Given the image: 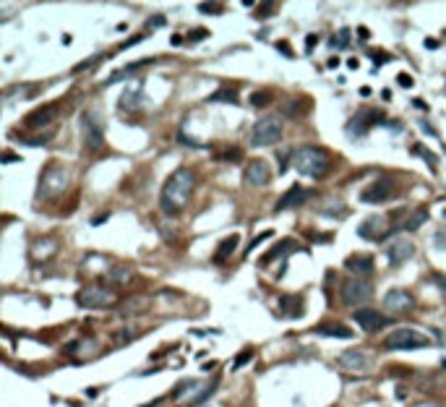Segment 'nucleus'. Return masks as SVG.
Instances as JSON below:
<instances>
[{"mask_svg":"<svg viewBox=\"0 0 446 407\" xmlns=\"http://www.w3.org/2000/svg\"><path fill=\"white\" fill-rule=\"evenodd\" d=\"M347 42H350V31L342 29V31H337L334 37H331V47H347Z\"/></svg>","mask_w":446,"mask_h":407,"instance_id":"30","label":"nucleus"},{"mask_svg":"<svg viewBox=\"0 0 446 407\" xmlns=\"http://www.w3.org/2000/svg\"><path fill=\"white\" fill-rule=\"evenodd\" d=\"M303 107H305V102H303V99H295V102H287V104H284V110H287V112H292V118H297Z\"/></svg>","mask_w":446,"mask_h":407,"instance_id":"33","label":"nucleus"},{"mask_svg":"<svg viewBox=\"0 0 446 407\" xmlns=\"http://www.w3.org/2000/svg\"><path fill=\"white\" fill-rule=\"evenodd\" d=\"M433 282H436L439 290H444V293H446V274H433Z\"/></svg>","mask_w":446,"mask_h":407,"instance_id":"39","label":"nucleus"},{"mask_svg":"<svg viewBox=\"0 0 446 407\" xmlns=\"http://www.w3.org/2000/svg\"><path fill=\"white\" fill-rule=\"evenodd\" d=\"M207 37H209V31H207V29H193V31H191V37H188V42L193 44V42H201V39H207Z\"/></svg>","mask_w":446,"mask_h":407,"instance_id":"35","label":"nucleus"},{"mask_svg":"<svg viewBox=\"0 0 446 407\" xmlns=\"http://www.w3.org/2000/svg\"><path fill=\"white\" fill-rule=\"evenodd\" d=\"M240 157H243V152H240V149H230V152L222 154V162H240Z\"/></svg>","mask_w":446,"mask_h":407,"instance_id":"36","label":"nucleus"},{"mask_svg":"<svg viewBox=\"0 0 446 407\" xmlns=\"http://www.w3.org/2000/svg\"><path fill=\"white\" fill-rule=\"evenodd\" d=\"M426 47L433 50V47H439V42H436V39H426Z\"/></svg>","mask_w":446,"mask_h":407,"instance_id":"48","label":"nucleus"},{"mask_svg":"<svg viewBox=\"0 0 446 407\" xmlns=\"http://www.w3.org/2000/svg\"><path fill=\"white\" fill-rule=\"evenodd\" d=\"M271 235H274V232H271V230H266V232H261V235H256L253 240H250V243H248V248H245V253H250V251H253V248L258 246V243H261V240H266V238H271Z\"/></svg>","mask_w":446,"mask_h":407,"instance_id":"34","label":"nucleus"},{"mask_svg":"<svg viewBox=\"0 0 446 407\" xmlns=\"http://www.w3.org/2000/svg\"><path fill=\"white\" fill-rule=\"evenodd\" d=\"M58 112H60V104H58V102L42 104V107H37L34 112L26 115L24 125H26V128H44V125H50L55 118H58Z\"/></svg>","mask_w":446,"mask_h":407,"instance_id":"15","label":"nucleus"},{"mask_svg":"<svg viewBox=\"0 0 446 407\" xmlns=\"http://www.w3.org/2000/svg\"><path fill=\"white\" fill-rule=\"evenodd\" d=\"M426 219H428V209H426V206H420V212H415L413 217L407 219L405 230H418V227H420L423 222H426Z\"/></svg>","mask_w":446,"mask_h":407,"instance_id":"28","label":"nucleus"},{"mask_svg":"<svg viewBox=\"0 0 446 407\" xmlns=\"http://www.w3.org/2000/svg\"><path fill=\"white\" fill-rule=\"evenodd\" d=\"M410 152H413L415 157H423V159H426L431 170H436V167H439V165H436V159H439V157H436V154H433V152H431V149H426V146H423V144H415L413 149H410Z\"/></svg>","mask_w":446,"mask_h":407,"instance_id":"26","label":"nucleus"},{"mask_svg":"<svg viewBox=\"0 0 446 407\" xmlns=\"http://www.w3.org/2000/svg\"><path fill=\"white\" fill-rule=\"evenodd\" d=\"M358 34H360V39H368V37H371V34H368V29H365V26H360V29H358Z\"/></svg>","mask_w":446,"mask_h":407,"instance_id":"47","label":"nucleus"},{"mask_svg":"<svg viewBox=\"0 0 446 407\" xmlns=\"http://www.w3.org/2000/svg\"><path fill=\"white\" fill-rule=\"evenodd\" d=\"M316 334L334 337V340H352V329L345 324H321V327H316Z\"/></svg>","mask_w":446,"mask_h":407,"instance_id":"20","label":"nucleus"},{"mask_svg":"<svg viewBox=\"0 0 446 407\" xmlns=\"http://www.w3.org/2000/svg\"><path fill=\"white\" fill-rule=\"evenodd\" d=\"M284 123L277 115H269V118H258L256 125L250 128V146H271L282 138Z\"/></svg>","mask_w":446,"mask_h":407,"instance_id":"3","label":"nucleus"},{"mask_svg":"<svg viewBox=\"0 0 446 407\" xmlns=\"http://www.w3.org/2000/svg\"><path fill=\"white\" fill-rule=\"evenodd\" d=\"M389 232H392V230H389L384 217H371V219H365V222L358 227V235L360 238H371V240H384Z\"/></svg>","mask_w":446,"mask_h":407,"instance_id":"17","label":"nucleus"},{"mask_svg":"<svg viewBox=\"0 0 446 407\" xmlns=\"http://www.w3.org/2000/svg\"><path fill=\"white\" fill-rule=\"evenodd\" d=\"M436 248H444V251H446V230H439V232H436Z\"/></svg>","mask_w":446,"mask_h":407,"instance_id":"38","label":"nucleus"},{"mask_svg":"<svg viewBox=\"0 0 446 407\" xmlns=\"http://www.w3.org/2000/svg\"><path fill=\"white\" fill-rule=\"evenodd\" d=\"M243 178H245L248 185H253V188H264V185H269V180H271L269 162L266 159H250V165L245 167Z\"/></svg>","mask_w":446,"mask_h":407,"instance_id":"13","label":"nucleus"},{"mask_svg":"<svg viewBox=\"0 0 446 407\" xmlns=\"http://www.w3.org/2000/svg\"><path fill=\"white\" fill-rule=\"evenodd\" d=\"M209 102H230V104H237V97H235L232 89H220V91H214V94L209 97Z\"/></svg>","mask_w":446,"mask_h":407,"instance_id":"29","label":"nucleus"},{"mask_svg":"<svg viewBox=\"0 0 446 407\" xmlns=\"http://www.w3.org/2000/svg\"><path fill=\"white\" fill-rule=\"evenodd\" d=\"M292 165L300 175L321 180L331 170V154L321 146H300L292 152Z\"/></svg>","mask_w":446,"mask_h":407,"instance_id":"2","label":"nucleus"},{"mask_svg":"<svg viewBox=\"0 0 446 407\" xmlns=\"http://www.w3.org/2000/svg\"><path fill=\"white\" fill-rule=\"evenodd\" d=\"M444 217H446V209H444Z\"/></svg>","mask_w":446,"mask_h":407,"instance_id":"51","label":"nucleus"},{"mask_svg":"<svg viewBox=\"0 0 446 407\" xmlns=\"http://www.w3.org/2000/svg\"><path fill=\"white\" fill-rule=\"evenodd\" d=\"M287 157H292V152H284V154H279V170H282V172L287 170Z\"/></svg>","mask_w":446,"mask_h":407,"instance_id":"40","label":"nucleus"},{"mask_svg":"<svg viewBox=\"0 0 446 407\" xmlns=\"http://www.w3.org/2000/svg\"><path fill=\"white\" fill-rule=\"evenodd\" d=\"M68 170H63L60 165H47L42 172L39 180V196L42 199H58V196L68 188Z\"/></svg>","mask_w":446,"mask_h":407,"instance_id":"4","label":"nucleus"},{"mask_svg":"<svg viewBox=\"0 0 446 407\" xmlns=\"http://www.w3.org/2000/svg\"><path fill=\"white\" fill-rule=\"evenodd\" d=\"M384 308L397 313V316H402V313H410L415 308V298H413V293H407V290H402V287L389 290V293L384 295Z\"/></svg>","mask_w":446,"mask_h":407,"instance_id":"10","label":"nucleus"},{"mask_svg":"<svg viewBox=\"0 0 446 407\" xmlns=\"http://www.w3.org/2000/svg\"><path fill=\"white\" fill-rule=\"evenodd\" d=\"M250 360H253V350H250V347H248V350H243V353H240V355L235 358V363H232V371L243 368L245 363H250Z\"/></svg>","mask_w":446,"mask_h":407,"instance_id":"32","label":"nucleus"},{"mask_svg":"<svg viewBox=\"0 0 446 407\" xmlns=\"http://www.w3.org/2000/svg\"><path fill=\"white\" fill-rule=\"evenodd\" d=\"M371 295H373V287L363 280H350V282L342 285V303L350 306V308L368 303Z\"/></svg>","mask_w":446,"mask_h":407,"instance_id":"8","label":"nucleus"},{"mask_svg":"<svg viewBox=\"0 0 446 407\" xmlns=\"http://www.w3.org/2000/svg\"><path fill=\"white\" fill-rule=\"evenodd\" d=\"M78 306L81 308H107L112 300H115V293L110 287H99V285H86L84 290H78Z\"/></svg>","mask_w":446,"mask_h":407,"instance_id":"7","label":"nucleus"},{"mask_svg":"<svg viewBox=\"0 0 446 407\" xmlns=\"http://www.w3.org/2000/svg\"><path fill=\"white\" fill-rule=\"evenodd\" d=\"M311 199H313V191H311V188H303L300 183H295L292 188L277 201V212H284V209H292V206H300V204L311 201Z\"/></svg>","mask_w":446,"mask_h":407,"instance_id":"16","label":"nucleus"},{"mask_svg":"<svg viewBox=\"0 0 446 407\" xmlns=\"http://www.w3.org/2000/svg\"><path fill=\"white\" fill-rule=\"evenodd\" d=\"M159 24H165V16H154L152 21H149V26H159Z\"/></svg>","mask_w":446,"mask_h":407,"instance_id":"44","label":"nucleus"},{"mask_svg":"<svg viewBox=\"0 0 446 407\" xmlns=\"http://www.w3.org/2000/svg\"><path fill=\"white\" fill-rule=\"evenodd\" d=\"M193 188H196V175H193V170L178 167L173 175L167 178L165 188H162V196H159V206H162V212L170 214V217L180 214L183 209L188 206Z\"/></svg>","mask_w":446,"mask_h":407,"instance_id":"1","label":"nucleus"},{"mask_svg":"<svg viewBox=\"0 0 446 407\" xmlns=\"http://www.w3.org/2000/svg\"><path fill=\"white\" fill-rule=\"evenodd\" d=\"M352 319H355V324L363 332H379V329H384V327L392 324V319H386L384 313L373 311V308H358Z\"/></svg>","mask_w":446,"mask_h":407,"instance_id":"14","label":"nucleus"},{"mask_svg":"<svg viewBox=\"0 0 446 407\" xmlns=\"http://www.w3.org/2000/svg\"><path fill=\"white\" fill-rule=\"evenodd\" d=\"M339 366L350 371V374H368V371L373 368V360L371 355H365L363 350H347V353H342L339 355Z\"/></svg>","mask_w":446,"mask_h":407,"instance_id":"11","label":"nucleus"},{"mask_svg":"<svg viewBox=\"0 0 446 407\" xmlns=\"http://www.w3.org/2000/svg\"><path fill=\"white\" fill-rule=\"evenodd\" d=\"M55 251H58V243H55L52 238L37 240V243H34V246H31V256H34V259H37V261H39V259H42V261H47V259H50V256H52Z\"/></svg>","mask_w":446,"mask_h":407,"instance_id":"22","label":"nucleus"},{"mask_svg":"<svg viewBox=\"0 0 446 407\" xmlns=\"http://www.w3.org/2000/svg\"><path fill=\"white\" fill-rule=\"evenodd\" d=\"M413 253H415V246L410 240H394L392 246H389V261H392L394 266L405 264L407 259H413Z\"/></svg>","mask_w":446,"mask_h":407,"instance_id":"19","label":"nucleus"},{"mask_svg":"<svg viewBox=\"0 0 446 407\" xmlns=\"http://www.w3.org/2000/svg\"><path fill=\"white\" fill-rule=\"evenodd\" d=\"M376 123H384V115L376 112V110H360L355 118L347 123V133L350 136H365Z\"/></svg>","mask_w":446,"mask_h":407,"instance_id":"12","label":"nucleus"},{"mask_svg":"<svg viewBox=\"0 0 446 407\" xmlns=\"http://www.w3.org/2000/svg\"><path fill=\"white\" fill-rule=\"evenodd\" d=\"M139 104H141V94H139V89H133V91H128V94H123L120 110H136Z\"/></svg>","mask_w":446,"mask_h":407,"instance_id":"27","label":"nucleus"},{"mask_svg":"<svg viewBox=\"0 0 446 407\" xmlns=\"http://www.w3.org/2000/svg\"><path fill=\"white\" fill-rule=\"evenodd\" d=\"M415 407H441V405H436V402H420V405H415Z\"/></svg>","mask_w":446,"mask_h":407,"instance_id":"49","label":"nucleus"},{"mask_svg":"<svg viewBox=\"0 0 446 407\" xmlns=\"http://www.w3.org/2000/svg\"><path fill=\"white\" fill-rule=\"evenodd\" d=\"M413 104H415V107H420V110H428V104H426V102H420V99H415Z\"/></svg>","mask_w":446,"mask_h":407,"instance_id":"50","label":"nucleus"},{"mask_svg":"<svg viewBox=\"0 0 446 407\" xmlns=\"http://www.w3.org/2000/svg\"><path fill=\"white\" fill-rule=\"evenodd\" d=\"M271 99H274L271 89H258L250 94V107H266V104H271Z\"/></svg>","mask_w":446,"mask_h":407,"instance_id":"25","label":"nucleus"},{"mask_svg":"<svg viewBox=\"0 0 446 407\" xmlns=\"http://www.w3.org/2000/svg\"><path fill=\"white\" fill-rule=\"evenodd\" d=\"M292 243H295V240H290V238L279 240V243H277V246H274L271 251H266L264 256H261V266H269V261H277L282 253H287V251L292 248Z\"/></svg>","mask_w":446,"mask_h":407,"instance_id":"24","label":"nucleus"},{"mask_svg":"<svg viewBox=\"0 0 446 407\" xmlns=\"http://www.w3.org/2000/svg\"><path fill=\"white\" fill-rule=\"evenodd\" d=\"M277 50H282V52H284V55H287V57H292V52H290V47H287V44H284V42H277Z\"/></svg>","mask_w":446,"mask_h":407,"instance_id":"43","label":"nucleus"},{"mask_svg":"<svg viewBox=\"0 0 446 407\" xmlns=\"http://www.w3.org/2000/svg\"><path fill=\"white\" fill-rule=\"evenodd\" d=\"M269 10H271V5H258V13H256V16H258V18H266Z\"/></svg>","mask_w":446,"mask_h":407,"instance_id":"41","label":"nucleus"},{"mask_svg":"<svg viewBox=\"0 0 446 407\" xmlns=\"http://www.w3.org/2000/svg\"><path fill=\"white\" fill-rule=\"evenodd\" d=\"M397 193V180L394 178H379L371 185H365L360 191V201L363 204H384Z\"/></svg>","mask_w":446,"mask_h":407,"instance_id":"6","label":"nucleus"},{"mask_svg":"<svg viewBox=\"0 0 446 407\" xmlns=\"http://www.w3.org/2000/svg\"><path fill=\"white\" fill-rule=\"evenodd\" d=\"M279 303H282V313H284V316H292V319L303 316V298L300 295H282Z\"/></svg>","mask_w":446,"mask_h":407,"instance_id":"21","label":"nucleus"},{"mask_svg":"<svg viewBox=\"0 0 446 407\" xmlns=\"http://www.w3.org/2000/svg\"><path fill=\"white\" fill-rule=\"evenodd\" d=\"M316 42H318V37H316V34H311V37L305 39V47H308V50H311V47H316Z\"/></svg>","mask_w":446,"mask_h":407,"instance_id":"42","label":"nucleus"},{"mask_svg":"<svg viewBox=\"0 0 446 407\" xmlns=\"http://www.w3.org/2000/svg\"><path fill=\"white\" fill-rule=\"evenodd\" d=\"M386 350H420V347H431V340L426 334H420L415 329H397L386 337L384 342Z\"/></svg>","mask_w":446,"mask_h":407,"instance_id":"5","label":"nucleus"},{"mask_svg":"<svg viewBox=\"0 0 446 407\" xmlns=\"http://www.w3.org/2000/svg\"><path fill=\"white\" fill-rule=\"evenodd\" d=\"M128 277H131V269H128V266H115V269L110 272V280H112V282H118V280L125 282Z\"/></svg>","mask_w":446,"mask_h":407,"instance_id":"31","label":"nucleus"},{"mask_svg":"<svg viewBox=\"0 0 446 407\" xmlns=\"http://www.w3.org/2000/svg\"><path fill=\"white\" fill-rule=\"evenodd\" d=\"M16 159H18V157H16L13 152H5V154H3V162H16Z\"/></svg>","mask_w":446,"mask_h":407,"instance_id":"46","label":"nucleus"},{"mask_svg":"<svg viewBox=\"0 0 446 407\" xmlns=\"http://www.w3.org/2000/svg\"><path fill=\"white\" fill-rule=\"evenodd\" d=\"M237 243H240V238L237 235H230V238H224L222 243H220V248H217V253H214V264H222L227 256H232L235 253V248H237Z\"/></svg>","mask_w":446,"mask_h":407,"instance_id":"23","label":"nucleus"},{"mask_svg":"<svg viewBox=\"0 0 446 407\" xmlns=\"http://www.w3.org/2000/svg\"><path fill=\"white\" fill-rule=\"evenodd\" d=\"M81 136H84V149L89 154H97L102 146H105V133H102L99 123L91 118V115H81Z\"/></svg>","mask_w":446,"mask_h":407,"instance_id":"9","label":"nucleus"},{"mask_svg":"<svg viewBox=\"0 0 446 407\" xmlns=\"http://www.w3.org/2000/svg\"><path fill=\"white\" fill-rule=\"evenodd\" d=\"M397 84L402 86V89H413V84H415V81L410 78V73H399V76H397Z\"/></svg>","mask_w":446,"mask_h":407,"instance_id":"37","label":"nucleus"},{"mask_svg":"<svg viewBox=\"0 0 446 407\" xmlns=\"http://www.w3.org/2000/svg\"><path fill=\"white\" fill-rule=\"evenodd\" d=\"M345 269H347L350 274H355V280H358V277H371L376 266H373V259H371V256L358 253V256H350V259L345 261Z\"/></svg>","mask_w":446,"mask_h":407,"instance_id":"18","label":"nucleus"},{"mask_svg":"<svg viewBox=\"0 0 446 407\" xmlns=\"http://www.w3.org/2000/svg\"><path fill=\"white\" fill-rule=\"evenodd\" d=\"M199 8H201V10H222V5H207V3H201Z\"/></svg>","mask_w":446,"mask_h":407,"instance_id":"45","label":"nucleus"}]
</instances>
